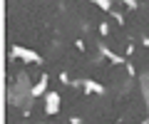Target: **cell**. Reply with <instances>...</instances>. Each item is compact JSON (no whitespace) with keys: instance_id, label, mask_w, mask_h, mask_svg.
I'll return each mask as SVG.
<instances>
[{"instance_id":"cell-2","label":"cell","mask_w":149,"mask_h":124,"mask_svg":"<svg viewBox=\"0 0 149 124\" xmlns=\"http://www.w3.org/2000/svg\"><path fill=\"white\" fill-rule=\"evenodd\" d=\"M87 89H90V92H102V87L95 85V82H87Z\"/></svg>"},{"instance_id":"cell-1","label":"cell","mask_w":149,"mask_h":124,"mask_svg":"<svg viewBox=\"0 0 149 124\" xmlns=\"http://www.w3.org/2000/svg\"><path fill=\"white\" fill-rule=\"evenodd\" d=\"M57 107H60V97H57V94H50V99H47V114H55Z\"/></svg>"}]
</instances>
